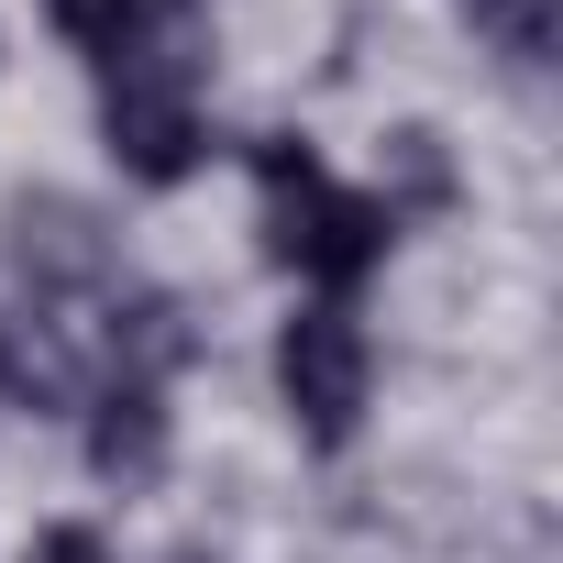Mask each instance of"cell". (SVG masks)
<instances>
[{
    "instance_id": "obj_1",
    "label": "cell",
    "mask_w": 563,
    "mask_h": 563,
    "mask_svg": "<svg viewBox=\"0 0 563 563\" xmlns=\"http://www.w3.org/2000/svg\"><path fill=\"white\" fill-rule=\"evenodd\" d=\"M254 188H265V254L288 276H310L321 299H354L365 276L387 265V243H398V221L376 210V188H343L310 155V133H265L254 144Z\"/></svg>"
},
{
    "instance_id": "obj_2",
    "label": "cell",
    "mask_w": 563,
    "mask_h": 563,
    "mask_svg": "<svg viewBox=\"0 0 563 563\" xmlns=\"http://www.w3.org/2000/svg\"><path fill=\"white\" fill-rule=\"evenodd\" d=\"M100 144L122 177L144 188H177L199 155H210V122H199V23L188 0H155V23L122 67H100Z\"/></svg>"
},
{
    "instance_id": "obj_3",
    "label": "cell",
    "mask_w": 563,
    "mask_h": 563,
    "mask_svg": "<svg viewBox=\"0 0 563 563\" xmlns=\"http://www.w3.org/2000/svg\"><path fill=\"white\" fill-rule=\"evenodd\" d=\"M276 398H288V431L310 453H343L376 409V343L343 299H310L288 332H276Z\"/></svg>"
},
{
    "instance_id": "obj_4",
    "label": "cell",
    "mask_w": 563,
    "mask_h": 563,
    "mask_svg": "<svg viewBox=\"0 0 563 563\" xmlns=\"http://www.w3.org/2000/svg\"><path fill=\"white\" fill-rule=\"evenodd\" d=\"M78 409H89V464H100V486H155V475H166V387L100 376Z\"/></svg>"
},
{
    "instance_id": "obj_5",
    "label": "cell",
    "mask_w": 563,
    "mask_h": 563,
    "mask_svg": "<svg viewBox=\"0 0 563 563\" xmlns=\"http://www.w3.org/2000/svg\"><path fill=\"white\" fill-rule=\"evenodd\" d=\"M45 23H56L89 67H122V56L144 45V23H155V0H45Z\"/></svg>"
},
{
    "instance_id": "obj_6",
    "label": "cell",
    "mask_w": 563,
    "mask_h": 563,
    "mask_svg": "<svg viewBox=\"0 0 563 563\" xmlns=\"http://www.w3.org/2000/svg\"><path fill=\"white\" fill-rule=\"evenodd\" d=\"M464 23H475L508 67H552V45H563V0H464Z\"/></svg>"
},
{
    "instance_id": "obj_7",
    "label": "cell",
    "mask_w": 563,
    "mask_h": 563,
    "mask_svg": "<svg viewBox=\"0 0 563 563\" xmlns=\"http://www.w3.org/2000/svg\"><path fill=\"white\" fill-rule=\"evenodd\" d=\"M34 563H111V552H100V530H78V519H67V530H45V541H34Z\"/></svg>"
}]
</instances>
